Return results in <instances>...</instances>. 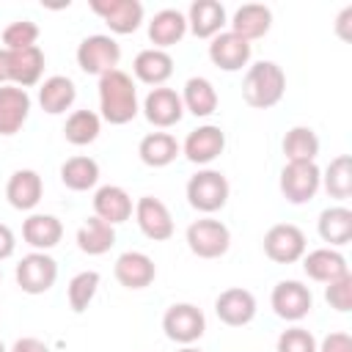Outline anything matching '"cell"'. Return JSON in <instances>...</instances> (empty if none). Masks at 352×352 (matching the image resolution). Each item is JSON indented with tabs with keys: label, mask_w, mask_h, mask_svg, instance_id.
I'll use <instances>...</instances> for the list:
<instances>
[{
	"label": "cell",
	"mask_w": 352,
	"mask_h": 352,
	"mask_svg": "<svg viewBox=\"0 0 352 352\" xmlns=\"http://www.w3.org/2000/svg\"><path fill=\"white\" fill-rule=\"evenodd\" d=\"M138 91L126 72L113 69L99 77V118L113 126H124L138 116Z\"/></svg>",
	"instance_id": "6da1fadb"
},
{
	"label": "cell",
	"mask_w": 352,
	"mask_h": 352,
	"mask_svg": "<svg viewBox=\"0 0 352 352\" xmlns=\"http://www.w3.org/2000/svg\"><path fill=\"white\" fill-rule=\"evenodd\" d=\"M286 94V74L275 60H258L248 69L245 80H242V99L256 107V110H267L275 107Z\"/></svg>",
	"instance_id": "7a4b0ae2"
},
{
	"label": "cell",
	"mask_w": 352,
	"mask_h": 352,
	"mask_svg": "<svg viewBox=\"0 0 352 352\" xmlns=\"http://www.w3.org/2000/svg\"><path fill=\"white\" fill-rule=\"evenodd\" d=\"M187 204L195 209V212H204V214H212L217 209L226 206L228 195H231V184L226 179L223 170H214V168H201L198 173L190 176L187 182Z\"/></svg>",
	"instance_id": "3957f363"
},
{
	"label": "cell",
	"mask_w": 352,
	"mask_h": 352,
	"mask_svg": "<svg viewBox=\"0 0 352 352\" xmlns=\"http://www.w3.org/2000/svg\"><path fill=\"white\" fill-rule=\"evenodd\" d=\"M187 248L198 256V258H220L228 253L231 248V231L226 223L214 220V217H201L192 220L187 226Z\"/></svg>",
	"instance_id": "277c9868"
},
{
	"label": "cell",
	"mask_w": 352,
	"mask_h": 352,
	"mask_svg": "<svg viewBox=\"0 0 352 352\" xmlns=\"http://www.w3.org/2000/svg\"><path fill=\"white\" fill-rule=\"evenodd\" d=\"M14 278L25 294H44L58 280V261L44 250H33V253L19 258Z\"/></svg>",
	"instance_id": "5b68a950"
},
{
	"label": "cell",
	"mask_w": 352,
	"mask_h": 352,
	"mask_svg": "<svg viewBox=\"0 0 352 352\" xmlns=\"http://www.w3.org/2000/svg\"><path fill=\"white\" fill-rule=\"evenodd\" d=\"M118 60H121V47L113 36L107 33H94V36H85L77 47V66L85 72V74H96L102 77L104 72H113L118 69Z\"/></svg>",
	"instance_id": "8992f818"
},
{
	"label": "cell",
	"mask_w": 352,
	"mask_h": 352,
	"mask_svg": "<svg viewBox=\"0 0 352 352\" xmlns=\"http://www.w3.org/2000/svg\"><path fill=\"white\" fill-rule=\"evenodd\" d=\"M162 330L170 341L182 344V346H190L206 333V316L192 302H173L162 314Z\"/></svg>",
	"instance_id": "52a82bcc"
},
{
	"label": "cell",
	"mask_w": 352,
	"mask_h": 352,
	"mask_svg": "<svg viewBox=\"0 0 352 352\" xmlns=\"http://www.w3.org/2000/svg\"><path fill=\"white\" fill-rule=\"evenodd\" d=\"M280 192L289 204H308L322 187V170L316 162H286L280 170Z\"/></svg>",
	"instance_id": "ba28073f"
},
{
	"label": "cell",
	"mask_w": 352,
	"mask_h": 352,
	"mask_svg": "<svg viewBox=\"0 0 352 352\" xmlns=\"http://www.w3.org/2000/svg\"><path fill=\"white\" fill-rule=\"evenodd\" d=\"M305 248H308L305 234L294 223H275L264 234V253L275 264H294V261H300L305 256Z\"/></svg>",
	"instance_id": "9c48e42d"
},
{
	"label": "cell",
	"mask_w": 352,
	"mask_h": 352,
	"mask_svg": "<svg viewBox=\"0 0 352 352\" xmlns=\"http://www.w3.org/2000/svg\"><path fill=\"white\" fill-rule=\"evenodd\" d=\"M270 305H272L275 316H280L286 322H300L311 314L314 294L302 280H278L270 294Z\"/></svg>",
	"instance_id": "30bf717a"
},
{
	"label": "cell",
	"mask_w": 352,
	"mask_h": 352,
	"mask_svg": "<svg viewBox=\"0 0 352 352\" xmlns=\"http://www.w3.org/2000/svg\"><path fill=\"white\" fill-rule=\"evenodd\" d=\"M135 220H138V228L143 231V236H148L151 242H165V239L173 236V214L154 195L138 198V204H135Z\"/></svg>",
	"instance_id": "8fae6325"
},
{
	"label": "cell",
	"mask_w": 352,
	"mask_h": 352,
	"mask_svg": "<svg viewBox=\"0 0 352 352\" xmlns=\"http://www.w3.org/2000/svg\"><path fill=\"white\" fill-rule=\"evenodd\" d=\"M256 297L253 292L242 289V286H231V289H223L214 300V314L223 324L228 327H245L256 319Z\"/></svg>",
	"instance_id": "7c38bea8"
},
{
	"label": "cell",
	"mask_w": 352,
	"mask_h": 352,
	"mask_svg": "<svg viewBox=\"0 0 352 352\" xmlns=\"http://www.w3.org/2000/svg\"><path fill=\"white\" fill-rule=\"evenodd\" d=\"M91 11L104 19L113 33H135L143 22V3L140 0H91Z\"/></svg>",
	"instance_id": "4fadbf2b"
},
{
	"label": "cell",
	"mask_w": 352,
	"mask_h": 352,
	"mask_svg": "<svg viewBox=\"0 0 352 352\" xmlns=\"http://www.w3.org/2000/svg\"><path fill=\"white\" fill-rule=\"evenodd\" d=\"M113 275L116 280L129 289V292H138V289H146L154 283L157 278V264L148 253L143 250H126L116 258V267H113Z\"/></svg>",
	"instance_id": "5bb4252c"
},
{
	"label": "cell",
	"mask_w": 352,
	"mask_h": 352,
	"mask_svg": "<svg viewBox=\"0 0 352 352\" xmlns=\"http://www.w3.org/2000/svg\"><path fill=\"white\" fill-rule=\"evenodd\" d=\"M143 116L148 124H154L157 129H168V126H176L184 116V104H182V96L173 91V88H151L148 96L143 99Z\"/></svg>",
	"instance_id": "9a60e30c"
},
{
	"label": "cell",
	"mask_w": 352,
	"mask_h": 352,
	"mask_svg": "<svg viewBox=\"0 0 352 352\" xmlns=\"http://www.w3.org/2000/svg\"><path fill=\"white\" fill-rule=\"evenodd\" d=\"M226 148V132L214 124H204L198 129H192L184 143H182V154L192 162V165H209L214 162Z\"/></svg>",
	"instance_id": "2e32d148"
},
{
	"label": "cell",
	"mask_w": 352,
	"mask_h": 352,
	"mask_svg": "<svg viewBox=\"0 0 352 352\" xmlns=\"http://www.w3.org/2000/svg\"><path fill=\"white\" fill-rule=\"evenodd\" d=\"M250 55H253L250 41H245L242 36H236L231 30L217 33L209 44V60L223 72H239L242 66L250 63Z\"/></svg>",
	"instance_id": "e0dca14e"
},
{
	"label": "cell",
	"mask_w": 352,
	"mask_h": 352,
	"mask_svg": "<svg viewBox=\"0 0 352 352\" xmlns=\"http://www.w3.org/2000/svg\"><path fill=\"white\" fill-rule=\"evenodd\" d=\"M41 74H44V52H41L38 44L8 52V82L11 85L30 88V85H36L41 80Z\"/></svg>",
	"instance_id": "ac0fdd59"
},
{
	"label": "cell",
	"mask_w": 352,
	"mask_h": 352,
	"mask_svg": "<svg viewBox=\"0 0 352 352\" xmlns=\"http://www.w3.org/2000/svg\"><path fill=\"white\" fill-rule=\"evenodd\" d=\"M41 192H44V182L33 168H19V170H14L8 176L6 198H8V204L14 209H19V212L36 209L38 201H41Z\"/></svg>",
	"instance_id": "d6986e66"
},
{
	"label": "cell",
	"mask_w": 352,
	"mask_h": 352,
	"mask_svg": "<svg viewBox=\"0 0 352 352\" xmlns=\"http://www.w3.org/2000/svg\"><path fill=\"white\" fill-rule=\"evenodd\" d=\"M135 206H132V198L124 187L118 184H104L94 192V214L110 226H118V223H126L132 217Z\"/></svg>",
	"instance_id": "ffe728a7"
},
{
	"label": "cell",
	"mask_w": 352,
	"mask_h": 352,
	"mask_svg": "<svg viewBox=\"0 0 352 352\" xmlns=\"http://www.w3.org/2000/svg\"><path fill=\"white\" fill-rule=\"evenodd\" d=\"M184 16H187V30L195 38H214L226 28V8L217 0H195Z\"/></svg>",
	"instance_id": "44dd1931"
},
{
	"label": "cell",
	"mask_w": 352,
	"mask_h": 352,
	"mask_svg": "<svg viewBox=\"0 0 352 352\" xmlns=\"http://www.w3.org/2000/svg\"><path fill=\"white\" fill-rule=\"evenodd\" d=\"M30 116V96L25 88L0 85V135H16Z\"/></svg>",
	"instance_id": "7402d4cb"
},
{
	"label": "cell",
	"mask_w": 352,
	"mask_h": 352,
	"mask_svg": "<svg viewBox=\"0 0 352 352\" xmlns=\"http://www.w3.org/2000/svg\"><path fill=\"white\" fill-rule=\"evenodd\" d=\"M184 33H187V16L179 8H162L148 22V41L154 44V50H168L179 44Z\"/></svg>",
	"instance_id": "603a6c76"
},
{
	"label": "cell",
	"mask_w": 352,
	"mask_h": 352,
	"mask_svg": "<svg viewBox=\"0 0 352 352\" xmlns=\"http://www.w3.org/2000/svg\"><path fill=\"white\" fill-rule=\"evenodd\" d=\"M231 33L242 36L245 41H256V38H264L272 28V11L261 3H248V6H239L231 16Z\"/></svg>",
	"instance_id": "cb8c5ba5"
},
{
	"label": "cell",
	"mask_w": 352,
	"mask_h": 352,
	"mask_svg": "<svg viewBox=\"0 0 352 352\" xmlns=\"http://www.w3.org/2000/svg\"><path fill=\"white\" fill-rule=\"evenodd\" d=\"M302 270L316 283H330V280H336V278L349 272L346 258L336 248H316V250L305 253L302 256Z\"/></svg>",
	"instance_id": "d4e9b609"
},
{
	"label": "cell",
	"mask_w": 352,
	"mask_h": 352,
	"mask_svg": "<svg viewBox=\"0 0 352 352\" xmlns=\"http://www.w3.org/2000/svg\"><path fill=\"white\" fill-rule=\"evenodd\" d=\"M132 72H135V77H138L140 82L160 88V85L173 74V58L168 55V50H154V47H148V50H140V52L135 55Z\"/></svg>",
	"instance_id": "484cf974"
},
{
	"label": "cell",
	"mask_w": 352,
	"mask_h": 352,
	"mask_svg": "<svg viewBox=\"0 0 352 352\" xmlns=\"http://www.w3.org/2000/svg\"><path fill=\"white\" fill-rule=\"evenodd\" d=\"M63 236V223L55 214H30L22 223V239L33 250H52Z\"/></svg>",
	"instance_id": "4316f807"
},
{
	"label": "cell",
	"mask_w": 352,
	"mask_h": 352,
	"mask_svg": "<svg viewBox=\"0 0 352 352\" xmlns=\"http://www.w3.org/2000/svg\"><path fill=\"white\" fill-rule=\"evenodd\" d=\"M77 99V88L72 82V77H63V74H52L41 82L38 88V104L44 113L50 116H60L66 113Z\"/></svg>",
	"instance_id": "83f0119b"
},
{
	"label": "cell",
	"mask_w": 352,
	"mask_h": 352,
	"mask_svg": "<svg viewBox=\"0 0 352 352\" xmlns=\"http://www.w3.org/2000/svg\"><path fill=\"white\" fill-rule=\"evenodd\" d=\"M179 154H182V146L170 132H148L138 146V157L148 168H165Z\"/></svg>",
	"instance_id": "f1b7e54d"
},
{
	"label": "cell",
	"mask_w": 352,
	"mask_h": 352,
	"mask_svg": "<svg viewBox=\"0 0 352 352\" xmlns=\"http://www.w3.org/2000/svg\"><path fill=\"white\" fill-rule=\"evenodd\" d=\"M179 96H182L184 110L192 113L195 118H206L217 110V91H214L212 80H206V77H190Z\"/></svg>",
	"instance_id": "f546056e"
},
{
	"label": "cell",
	"mask_w": 352,
	"mask_h": 352,
	"mask_svg": "<svg viewBox=\"0 0 352 352\" xmlns=\"http://www.w3.org/2000/svg\"><path fill=\"white\" fill-rule=\"evenodd\" d=\"M116 245V228L96 214H91L80 228H77V248L88 256H102Z\"/></svg>",
	"instance_id": "4dcf8cb0"
},
{
	"label": "cell",
	"mask_w": 352,
	"mask_h": 352,
	"mask_svg": "<svg viewBox=\"0 0 352 352\" xmlns=\"http://www.w3.org/2000/svg\"><path fill=\"white\" fill-rule=\"evenodd\" d=\"M60 182H63V187H69L74 192H85V190L96 187V182H99V162L85 154L69 157L60 165Z\"/></svg>",
	"instance_id": "1f68e13d"
},
{
	"label": "cell",
	"mask_w": 352,
	"mask_h": 352,
	"mask_svg": "<svg viewBox=\"0 0 352 352\" xmlns=\"http://www.w3.org/2000/svg\"><path fill=\"white\" fill-rule=\"evenodd\" d=\"M319 236L330 245V248H341L352 239V212L346 206H327L319 214Z\"/></svg>",
	"instance_id": "d6a6232c"
},
{
	"label": "cell",
	"mask_w": 352,
	"mask_h": 352,
	"mask_svg": "<svg viewBox=\"0 0 352 352\" xmlns=\"http://www.w3.org/2000/svg\"><path fill=\"white\" fill-rule=\"evenodd\" d=\"M283 154L289 162H316L319 154V138L311 126H292L283 135Z\"/></svg>",
	"instance_id": "836d02e7"
},
{
	"label": "cell",
	"mask_w": 352,
	"mask_h": 352,
	"mask_svg": "<svg viewBox=\"0 0 352 352\" xmlns=\"http://www.w3.org/2000/svg\"><path fill=\"white\" fill-rule=\"evenodd\" d=\"M102 132V118L99 113L94 110H74L66 124H63V138L72 143V146H88L99 138Z\"/></svg>",
	"instance_id": "e575fe53"
},
{
	"label": "cell",
	"mask_w": 352,
	"mask_h": 352,
	"mask_svg": "<svg viewBox=\"0 0 352 352\" xmlns=\"http://www.w3.org/2000/svg\"><path fill=\"white\" fill-rule=\"evenodd\" d=\"M322 187L336 201H346L352 195V160H349V154H338L336 160H330V165L322 173Z\"/></svg>",
	"instance_id": "d590c367"
},
{
	"label": "cell",
	"mask_w": 352,
	"mask_h": 352,
	"mask_svg": "<svg viewBox=\"0 0 352 352\" xmlns=\"http://www.w3.org/2000/svg\"><path fill=\"white\" fill-rule=\"evenodd\" d=\"M99 272L96 270H85V272H77L69 286H66V300H69V308L74 314H82L88 311V305L94 302L96 292H99Z\"/></svg>",
	"instance_id": "8d00e7d4"
},
{
	"label": "cell",
	"mask_w": 352,
	"mask_h": 352,
	"mask_svg": "<svg viewBox=\"0 0 352 352\" xmlns=\"http://www.w3.org/2000/svg\"><path fill=\"white\" fill-rule=\"evenodd\" d=\"M38 38V25L30 19H16L3 30V50H25L33 47Z\"/></svg>",
	"instance_id": "74e56055"
},
{
	"label": "cell",
	"mask_w": 352,
	"mask_h": 352,
	"mask_svg": "<svg viewBox=\"0 0 352 352\" xmlns=\"http://www.w3.org/2000/svg\"><path fill=\"white\" fill-rule=\"evenodd\" d=\"M278 352H316V338L311 330L294 324L278 336Z\"/></svg>",
	"instance_id": "f35d334b"
},
{
	"label": "cell",
	"mask_w": 352,
	"mask_h": 352,
	"mask_svg": "<svg viewBox=\"0 0 352 352\" xmlns=\"http://www.w3.org/2000/svg\"><path fill=\"white\" fill-rule=\"evenodd\" d=\"M324 300L330 302V308H336L341 314L352 311V275L346 272V275L324 283Z\"/></svg>",
	"instance_id": "ab89813d"
},
{
	"label": "cell",
	"mask_w": 352,
	"mask_h": 352,
	"mask_svg": "<svg viewBox=\"0 0 352 352\" xmlns=\"http://www.w3.org/2000/svg\"><path fill=\"white\" fill-rule=\"evenodd\" d=\"M316 352H352V338L344 330H336L330 336L322 338V344H316Z\"/></svg>",
	"instance_id": "60d3db41"
},
{
	"label": "cell",
	"mask_w": 352,
	"mask_h": 352,
	"mask_svg": "<svg viewBox=\"0 0 352 352\" xmlns=\"http://www.w3.org/2000/svg\"><path fill=\"white\" fill-rule=\"evenodd\" d=\"M8 352H50V346L36 336H22L14 341V346Z\"/></svg>",
	"instance_id": "b9f144b4"
},
{
	"label": "cell",
	"mask_w": 352,
	"mask_h": 352,
	"mask_svg": "<svg viewBox=\"0 0 352 352\" xmlns=\"http://www.w3.org/2000/svg\"><path fill=\"white\" fill-rule=\"evenodd\" d=\"M14 250H16V236H14V231H11L6 223H0V261H3V258H11Z\"/></svg>",
	"instance_id": "7bdbcfd3"
},
{
	"label": "cell",
	"mask_w": 352,
	"mask_h": 352,
	"mask_svg": "<svg viewBox=\"0 0 352 352\" xmlns=\"http://www.w3.org/2000/svg\"><path fill=\"white\" fill-rule=\"evenodd\" d=\"M349 19H352V6H346V8L341 11L338 22H336V30H338V36H341V38H349V36H346V25H349Z\"/></svg>",
	"instance_id": "ee69618b"
},
{
	"label": "cell",
	"mask_w": 352,
	"mask_h": 352,
	"mask_svg": "<svg viewBox=\"0 0 352 352\" xmlns=\"http://www.w3.org/2000/svg\"><path fill=\"white\" fill-rule=\"evenodd\" d=\"M0 85H8V52L0 47Z\"/></svg>",
	"instance_id": "f6af8a7d"
},
{
	"label": "cell",
	"mask_w": 352,
	"mask_h": 352,
	"mask_svg": "<svg viewBox=\"0 0 352 352\" xmlns=\"http://www.w3.org/2000/svg\"><path fill=\"white\" fill-rule=\"evenodd\" d=\"M176 352H201V349H198V346H192V344H190V346H182V349H176Z\"/></svg>",
	"instance_id": "bcb514c9"
},
{
	"label": "cell",
	"mask_w": 352,
	"mask_h": 352,
	"mask_svg": "<svg viewBox=\"0 0 352 352\" xmlns=\"http://www.w3.org/2000/svg\"><path fill=\"white\" fill-rule=\"evenodd\" d=\"M0 352H8V349H6V346H3V341H0Z\"/></svg>",
	"instance_id": "7dc6e473"
},
{
	"label": "cell",
	"mask_w": 352,
	"mask_h": 352,
	"mask_svg": "<svg viewBox=\"0 0 352 352\" xmlns=\"http://www.w3.org/2000/svg\"><path fill=\"white\" fill-rule=\"evenodd\" d=\"M0 280H3V275H0Z\"/></svg>",
	"instance_id": "c3c4849f"
}]
</instances>
